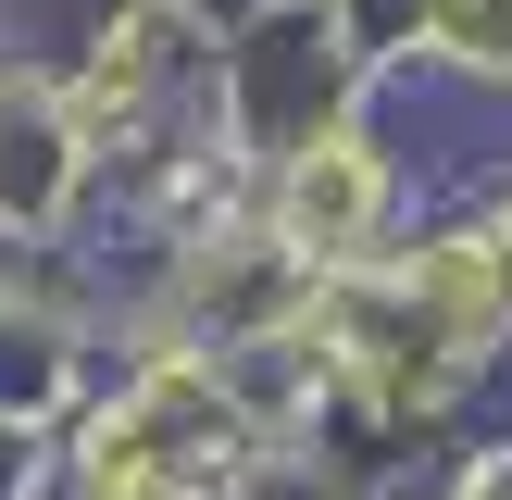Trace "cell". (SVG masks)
<instances>
[{"label": "cell", "instance_id": "6da1fadb", "mask_svg": "<svg viewBox=\"0 0 512 500\" xmlns=\"http://www.w3.org/2000/svg\"><path fill=\"white\" fill-rule=\"evenodd\" d=\"M363 200H375V175H363V150H313V163H300V188H288V225H300V238H350V225H363Z\"/></svg>", "mask_w": 512, "mask_h": 500}]
</instances>
